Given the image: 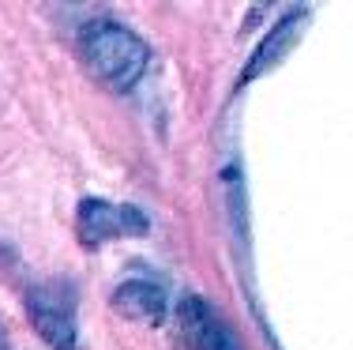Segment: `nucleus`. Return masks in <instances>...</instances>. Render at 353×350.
Wrapping results in <instances>:
<instances>
[{
	"instance_id": "f257e3e1",
	"label": "nucleus",
	"mask_w": 353,
	"mask_h": 350,
	"mask_svg": "<svg viewBox=\"0 0 353 350\" xmlns=\"http://www.w3.org/2000/svg\"><path fill=\"white\" fill-rule=\"evenodd\" d=\"M79 49H83L87 68L94 72L105 87L121 90V95L136 87L150 68L147 41H143L136 30H128L124 23H113V19L87 23V27H83V38H79Z\"/></svg>"
},
{
	"instance_id": "f03ea898",
	"label": "nucleus",
	"mask_w": 353,
	"mask_h": 350,
	"mask_svg": "<svg viewBox=\"0 0 353 350\" xmlns=\"http://www.w3.org/2000/svg\"><path fill=\"white\" fill-rule=\"evenodd\" d=\"M30 324L49 350H75L79 343V324H75V286L64 279L34 282L27 290Z\"/></svg>"
},
{
	"instance_id": "7ed1b4c3",
	"label": "nucleus",
	"mask_w": 353,
	"mask_h": 350,
	"mask_svg": "<svg viewBox=\"0 0 353 350\" xmlns=\"http://www.w3.org/2000/svg\"><path fill=\"white\" fill-rule=\"evenodd\" d=\"M150 230V219L132 204H109V200H83L79 204V241L87 249H98L105 241L121 237V233H147Z\"/></svg>"
},
{
	"instance_id": "20e7f679",
	"label": "nucleus",
	"mask_w": 353,
	"mask_h": 350,
	"mask_svg": "<svg viewBox=\"0 0 353 350\" xmlns=\"http://www.w3.org/2000/svg\"><path fill=\"white\" fill-rule=\"evenodd\" d=\"M176 336L184 350H241L225 320L214 313V305H207L196 294L176 305Z\"/></svg>"
},
{
	"instance_id": "39448f33",
	"label": "nucleus",
	"mask_w": 353,
	"mask_h": 350,
	"mask_svg": "<svg viewBox=\"0 0 353 350\" xmlns=\"http://www.w3.org/2000/svg\"><path fill=\"white\" fill-rule=\"evenodd\" d=\"M305 19H308V12H305V8H301V12H297V8H290V12H285L282 19L274 23L271 30H267V38L259 41V49L252 53V61L245 64V72H241L237 87H248L252 79H259L263 72H271L274 64H279L282 57L293 49V41L301 38V27H305Z\"/></svg>"
},
{
	"instance_id": "423d86ee",
	"label": "nucleus",
	"mask_w": 353,
	"mask_h": 350,
	"mask_svg": "<svg viewBox=\"0 0 353 350\" xmlns=\"http://www.w3.org/2000/svg\"><path fill=\"white\" fill-rule=\"evenodd\" d=\"M113 313H121L124 320H136V324H158L165 320L170 313V298L158 282H147V279H128L113 290Z\"/></svg>"
},
{
	"instance_id": "0eeeda50",
	"label": "nucleus",
	"mask_w": 353,
	"mask_h": 350,
	"mask_svg": "<svg viewBox=\"0 0 353 350\" xmlns=\"http://www.w3.org/2000/svg\"><path fill=\"white\" fill-rule=\"evenodd\" d=\"M0 350H8V336H4V328H0Z\"/></svg>"
}]
</instances>
